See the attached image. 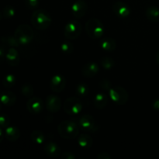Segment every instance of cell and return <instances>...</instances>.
Segmentation results:
<instances>
[{
  "label": "cell",
  "mask_w": 159,
  "mask_h": 159,
  "mask_svg": "<svg viewBox=\"0 0 159 159\" xmlns=\"http://www.w3.org/2000/svg\"><path fill=\"white\" fill-rule=\"evenodd\" d=\"M64 111L69 116H77L82 110V104L80 99L76 97H70L63 104Z\"/></svg>",
  "instance_id": "5b68a950"
},
{
  "label": "cell",
  "mask_w": 159,
  "mask_h": 159,
  "mask_svg": "<svg viewBox=\"0 0 159 159\" xmlns=\"http://www.w3.org/2000/svg\"><path fill=\"white\" fill-rule=\"evenodd\" d=\"M109 93L112 101L117 105H124L128 100V93L125 89L119 85L112 87L109 91Z\"/></svg>",
  "instance_id": "8992f818"
},
{
  "label": "cell",
  "mask_w": 159,
  "mask_h": 159,
  "mask_svg": "<svg viewBox=\"0 0 159 159\" xmlns=\"http://www.w3.org/2000/svg\"><path fill=\"white\" fill-rule=\"evenodd\" d=\"M2 43L6 47H10V48H18L20 45L15 36H3L0 38Z\"/></svg>",
  "instance_id": "603a6c76"
},
{
  "label": "cell",
  "mask_w": 159,
  "mask_h": 159,
  "mask_svg": "<svg viewBox=\"0 0 159 159\" xmlns=\"http://www.w3.org/2000/svg\"><path fill=\"white\" fill-rule=\"evenodd\" d=\"M85 30L90 38L98 39L103 36L105 28L100 20L96 18H90L86 22Z\"/></svg>",
  "instance_id": "3957f363"
},
{
  "label": "cell",
  "mask_w": 159,
  "mask_h": 159,
  "mask_svg": "<svg viewBox=\"0 0 159 159\" xmlns=\"http://www.w3.org/2000/svg\"><path fill=\"white\" fill-rule=\"evenodd\" d=\"M16 83V79L14 75L8 74L3 78L2 85L5 88H12Z\"/></svg>",
  "instance_id": "484cf974"
},
{
  "label": "cell",
  "mask_w": 159,
  "mask_h": 159,
  "mask_svg": "<svg viewBox=\"0 0 159 159\" xmlns=\"http://www.w3.org/2000/svg\"><path fill=\"white\" fill-rule=\"evenodd\" d=\"M6 46L5 45H0V62L2 61L4 58H6Z\"/></svg>",
  "instance_id": "836d02e7"
},
{
  "label": "cell",
  "mask_w": 159,
  "mask_h": 159,
  "mask_svg": "<svg viewBox=\"0 0 159 159\" xmlns=\"http://www.w3.org/2000/svg\"><path fill=\"white\" fill-rule=\"evenodd\" d=\"M2 17L6 19H10L15 16L16 15V9L13 6H6L3 8L2 9Z\"/></svg>",
  "instance_id": "f1b7e54d"
},
{
  "label": "cell",
  "mask_w": 159,
  "mask_h": 159,
  "mask_svg": "<svg viewBox=\"0 0 159 159\" xmlns=\"http://www.w3.org/2000/svg\"><path fill=\"white\" fill-rule=\"evenodd\" d=\"M79 126L82 130L88 132L97 131L99 130V126L95 120L94 118L89 114L82 115L79 119Z\"/></svg>",
  "instance_id": "ba28073f"
},
{
  "label": "cell",
  "mask_w": 159,
  "mask_h": 159,
  "mask_svg": "<svg viewBox=\"0 0 159 159\" xmlns=\"http://www.w3.org/2000/svg\"><path fill=\"white\" fill-rule=\"evenodd\" d=\"M113 10L115 15L120 18H126L130 13V8L127 3L117 1L113 5Z\"/></svg>",
  "instance_id": "8fae6325"
},
{
  "label": "cell",
  "mask_w": 159,
  "mask_h": 159,
  "mask_svg": "<svg viewBox=\"0 0 159 159\" xmlns=\"http://www.w3.org/2000/svg\"><path fill=\"white\" fill-rule=\"evenodd\" d=\"M47 110L51 113H57L61 107V100L56 95H50L46 99Z\"/></svg>",
  "instance_id": "7c38bea8"
},
{
  "label": "cell",
  "mask_w": 159,
  "mask_h": 159,
  "mask_svg": "<svg viewBox=\"0 0 159 159\" xmlns=\"http://www.w3.org/2000/svg\"><path fill=\"white\" fill-rule=\"evenodd\" d=\"M6 61L10 66L16 67L20 64V55L16 48H9L6 51Z\"/></svg>",
  "instance_id": "5bb4252c"
},
{
  "label": "cell",
  "mask_w": 159,
  "mask_h": 159,
  "mask_svg": "<svg viewBox=\"0 0 159 159\" xmlns=\"http://www.w3.org/2000/svg\"><path fill=\"white\" fill-rule=\"evenodd\" d=\"M108 103V96L104 93H99L95 96L93 105L97 109H103Z\"/></svg>",
  "instance_id": "d6986e66"
},
{
  "label": "cell",
  "mask_w": 159,
  "mask_h": 159,
  "mask_svg": "<svg viewBox=\"0 0 159 159\" xmlns=\"http://www.w3.org/2000/svg\"><path fill=\"white\" fill-rule=\"evenodd\" d=\"M61 51L65 55H69V54H72V52L74 51V46L70 41L65 40L61 44Z\"/></svg>",
  "instance_id": "4316f807"
},
{
  "label": "cell",
  "mask_w": 159,
  "mask_h": 159,
  "mask_svg": "<svg viewBox=\"0 0 159 159\" xmlns=\"http://www.w3.org/2000/svg\"><path fill=\"white\" fill-rule=\"evenodd\" d=\"M96 158L98 159H111L112 157L111 155H109L108 153H106V152H102L99 155H98L96 156Z\"/></svg>",
  "instance_id": "d590c367"
},
{
  "label": "cell",
  "mask_w": 159,
  "mask_h": 159,
  "mask_svg": "<svg viewBox=\"0 0 159 159\" xmlns=\"http://www.w3.org/2000/svg\"><path fill=\"white\" fill-rule=\"evenodd\" d=\"M88 9L87 3L84 0H77L71 6V12L75 18H82L85 15Z\"/></svg>",
  "instance_id": "4fadbf2b"
},
{
  "label": "cell",
  "mask_w": 159,
  "mask_h": 159,
  "mask_svg": "<svg viewBox=\"0 0 159 159\" xmlns=\"http://www.w3.org/2000/svg\"><path fill=\"white\" fill-rule=\"evenodd\" d=\"M24 2L28 9H34L38 6L39 0H24Z\"/></svg>",
  "instance_id": "d6a6232c"
},
{
  "label": "cell",
  "mask_w": 159,
  "mask_h": 159,
  "mask_svg": "<svg viewBox=\"0 0 159 159\" xmlns=\"http://www.w3.org/2000/svg\"><path fill=\"white\" fill-rule=\"evenodd\" d=\"M155 58H156V61L157 63H158V65H159V51L157 52L156 54V57H155Z\"/></svg>",
  "instance_id": "f35d334b"
},
{
  "label": "cell",
  "mask_w": 159,
  "mask_h": 159,
  "mask_svg": "<svg viewBox=\"0 0 159 159\" xmlns=\"http://www.w3.org/2000/svg\"><path fill=\"white\" fill-rule=\"evenodd\" d=\"M61 158L63 159H75V156L71 152H64L61 155Z\"/></svg>",
  "instance_id": "e575fe53"
},
{
  "label": "cell",
  "mask_w": 159,
  "mask_h": 159,
  "mask_svg": "<svg viewBox=\"0 0 159 159\" xmlns=\"http://www.w3.org/2000/svg\"><path fill=\"white\" fill-rule=\"evenodd\" d=\"M21 93L23 96L29 98V99L33 97V95H34V88H33L32 85L28 83L24 84L21 88Z\"/></svg>",
  "instance_id": "f546056e"
},
{
  "label": "cell",
  "mask_w": 159,
  "mask_h": 159,
  "mask_svg": "<svg viewBox=\"0 0 159 159\" xmlns=\"http://www.w3.org/2000/svg\"><path fill=\"white\" fill-rule=\"evenodd\" d=\"M152 107L154 110L159 111V98H157L152 102Z\"/></svg>",
  "instance_id": "8d00e7d4"
},
{
  "label": "cell",
  "mask_w": 159,
  "mask_h": 159,
  "mask_svg": "<svg viewBox=\"0 0 159 159\" xmlns=\"http://www.w3.org/2000/svg\"><path fill=\"white\" fill-rule=\"evenodd\" d=\"M100 65L104 69L110 70L115 65V61L112 57H104L100 60Z\"/></svg>",
  "instance_id": "83f0119b"
},
{
  "label": "cell",
  "mask_w": 159,
  "mask_h": 159,
  "mask_svg": "<svg viewBox=\"0 0 159 159\" xmlns=\"http://www.w3.org/2000/svg\"><path fill=\"white\" fill-rule=\"evenodd\" d=\"M99 71V67L96 62L90 61L85 64L82 68V74L85 77L92 78L96 75Z\"/></svg>",
  "instance_id": "9a60e30c"
},
{
  "label": "cell",
  "mask_w": 159,
  "mask_h": 159,
  "mask_svg": "<svg viewBox=\"0 0 159 159\" xmlns=\"http://www.w3.org/2000/svg\"><path fill=\"white\" fill-rule=\"evenodd\" d=\"M51 15L45 9H37L31 16V23L34 27L40 30H47L51 24Z\"/></svg>",
  "instance_id": "6da1fadb"
},
{
  "label": "cell",
  "mask_w": 159,
  "mask_h": 159,
  "mask_svg": "<svg viewBox=\"0 0 159 159\" xmlns=\"http://www.w3.org/2000/svg\"><path fill=\"white\" fill-rule=\"evenodd\" d=\"M5 137L8 141L11 142H15L18 141L20 137V130L14 126H9L5 129Z\"/></svg>",
  "instance_id": "ac0fdd59"
},
{
  "label": "cell",
  "mask_w": 159,
  "mask_h": 159,
  "mask_svg": "<svg viewBox=\"0 0 159 159\" xmlns=\"http://www.w3.org/2000/svg\"><path fill=\"white\" fill-rule=\"evenodd\" d=\"M100 47L102 50L107 51H113L116 48V43L113 38L110 37H105L102 39L99 43Z\"/></svg>",
  "instance_id": "7402d4cb"
},
{
  "label": "cell",
  "mask_w": 159,
  "mask_h": 159,
  "mask_svg": "<svg viewBox=\"0 0 159 159\" xmlns=\"http://www.w3.org/2000/svg\"><path fill=\"white\" fill-rule=\"evenodd\" d=\"M10 124V118L6 114L0 115V127L6 129Z\"/></svg>",
  "instance_id": "4dcf8cb0"
},
{
  "label": "cell",
  "mask_w": 159,
  "mask_h": 159,
  "mask_svg": "<svg viewBox=\"0 0 159 159\" xmlns=\"http://www.w3.org/2000/svg\"><path fill=\"white\" fill-rule=\"evenodd\" d=\"M145 16L148 20L152 23H158L159 22V8L155 6H149L146 9Z\"/></svg>",
  "instance_id": "ffe728a7"
},
{
  "label": "cell",
  "mask_w": 159,
  "mask_h": 159,
  "mask_svg": "<svg viewBox=\"0 0 159 159\" xmlns=\"http://www.w3.org/2000/svg\"><path fill=\"white\" fill-rule=\"evenodd\" d=\"M43 150L46 155L51 158H57L61 156V148L56 143L53 141L47 143L43 147Z\"/></svg>",
  "instance_id": "2e32d148"
},
{
  "label": "cell",
  "mask_w": 159,
  "mask_h": 159,
  "mask_svg": "<svg viewBox=\"0 0 159 159\" xmlns=\"http://www.w3.org/2000/svg\"><path fill=\"white\" fill-rule=\"evenodd\" d=\"M57 131L65 139H74L79 134V126L72 120H64L59 124Z\"/></svg>",
  "instance_id": "7a4b0ae2"
},
{
  "label": "cell",
  "mask_w": 159,
  "mask_h": 159,
  "mask_svg": "<svg viewBox=\"0 0 159 159\" xmlns=\"http://www.w3.org/2000/svg\"><path fill=\"white\" fill-rule=\"evenodd\" d=\"M26 108L31 114H39L43 110V102L39 97H31L26 102Z\"/></svg>",
  "instance_id": "9c48e42d"
},
{
  "label": "cell",
  "mask_w": 159,
  "mask_h": 159,
  "mask_svg": "<svg viewBox=\"0 0 159 159\" xmlns=\"http://www.w3.org/2000/svg\"><path fill=\"white\" fill-rule=\"evenodd\" d=\"M0 94H1V92H0Z\"/></svg>",
  "instance_id": "b9f144b4"
},
{
  "label": "cell",
  "mask_w": 159,
  "mask_h": 159,
  "mask_svg": "<svg viewBox=\"0 0 159 159\" xmlns=\"http://www.w3.org/2000/svg\"><path fill=\"white\" fill-rule=\"evenodd\" d=\"M82 33V24L77 20H71L65 25L64 30L65 37L68 40H75Z\"/></svg>",
  "instance_id": "52a82bcc"
},
{
  "label": "cell",
  "mask_w": 159,
  "mask_h": 159,
  "mask_svg": "<svg viewBox=\"0 0 159 159\" xmlns=\"http://www.w3.org/2000/svg\"><path fill=\"white\" fill-rule=\"evenodd\" d=\"M4 136H5L4 132H3V130H2V128H1V127H0V143H1L2 141H3V138H4Z\"/></svg>",
  "instance_id": "74e56055"
},
{
  "label": "cell",
  "mask_w": 159,
  "mask_h": 159,
  "mask_svg": "<svg viewBox=\"0 0 159 159\" xmlns=\"http://www.w3.org/2000/svg\"><path fill=\"white\" fill-rule=\"evenodd\" d=\"M78 143H79V146L82 148L89 149L93 146V141L91 136L86 134H82L79 135V139H78Z\"/></svg>",
  "instance_id": "44dd1931"
},
{
  "label": "cell",
  "mask_w": 159,
  "mask_h": 159,
  "mask_svg": "<svg viewBox=\"0 0 159 159\" xmlns=\"http://www.w3.org/2000/svg\"><path fill=\"white\" fill-rule=\"evenodd\" d=\"M14 36L20 43V45H26L33 40L34 32L29 25L21 24L16 29Z\"/></svg>",
  "instance_id": "277c9868"
},
{
  "label": "cell",
  "mask_w": 159,
  "mask_h": 159,
  "mask_svg": "<svg viewBox=\"0 0 159 159\" xmlns=\"http://www.w3.org/2000/svg\"><path fill=\"white\" fill-rule=\"evenodd\" d=\"M2 104L1 101H0V111H1V109H2Z\"/></svg>",
  "instance_id": "60d3db41"
},
{
  "label": "cell",
  "mask_w": 159,
  "mask_h": 159,
  "mask_svg": "<svg viewBox=\"0 0 159 159\" xmlns=\"http://www.w3.org/2000/svg\"><path fill=\"white\" fill-rule=\"evenodd\" d=\"M99 87L102 89V90H106V91H110V89L112 88V84L110 81L107 80V79H102L99 82Z\"/></svg>",
  "instance_id": "1f68e13d"
},
{
  "label": "cell",
  "mask_w": 159,
  "mask_h": 159,
  "mask_svg": "<svg viewBox=\"0 0 159 159\" xmlns=\"http://www.w3.org/2000/svg\"><path fill=\"white\" fill-rule=\"evenodd\" d=\"M66 86V79L61 75H55L50 81V88L53 92L61 93Z\"/></svg>",
  "instance_id": "30bf717a"
},
{
  "label": "cell",
  "mask_w": 159,
  "mask_h": 159,
  "mask_svg": "<svg viewBox=\"0 0 159 159\" xmlns=\"http://www.w3.org/2000/svg\"><path fill=\"white\" fill-rule=\"evenodd\" d=\"M30 138L34 144L41 145L44 141V134L40 130H34L30 134Z\"/></svg>",
  "instance_id": "d4e9b609"
},
{
  "label": "cell",
  "mask_w": 159,
  "mask_h": 159,
  "mask_svg": "<svg viewBox=\"0 0 159 159\" xmlns=\"http://www.w3.org/2000/svg\"><path fill=\"white\" fill-rule=\"evenodd\" d=\"M0 101L2 105L6 107H12L16 103V96L12 92L4 91L0 94Z\"/></svg>",
  "instance_id": "e0dca14e"
},
{
  "label": "cell",
  "mask_w": 159,
  "mask_h": 159,
  "mask_svg": "<svg viewBox=\"0 0 159 159\" xmlns=\"http://www.w3.org/2000/svg\"><path fill=\"white\" fill-rule=\"evenodd\" d=\"M89 93V88L88 85L86 83L82 82V83L78 84L75 88V94L78 97H86L88 96Z\"/></svg>",
  "instance_id": "cb8c5ba5"
},
{
  "label": "cell",
  "mask_w": 159,
  "mask_h": 159,
  "mask_svg": "<svg viewBox=\"0 0 159 159\" xmlns=\"http://www.w3.org/2000/svg\"><path fill=\"white\" fill-rule=\"evenodd\" d=\"M2 13L1 11H0V20H2Z\"/></svg>",
  "instance_id": "ab89813d"
}]
</instances>
